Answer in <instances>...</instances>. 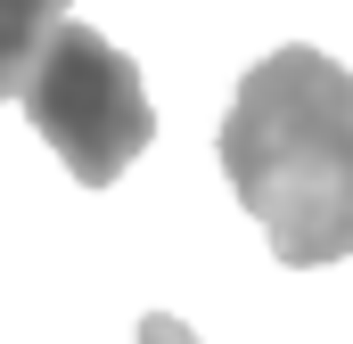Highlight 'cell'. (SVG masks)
Wrapping results in <instances>:
<instances>
[{
  "label": "cell",
  "instance_id": "cell-1",
  "mask_svg": "<svg viewBox=\"0 0 353 344\" xmlns=\"http://www.w3.org/2000/svg\"><path fill=\"white\" fill-rule=\"evenodd\" d=\"M222 172L288 270L353 262V74L288 41L222 115Z\"/></svg>",
  "mask_w": 353,
  "mask_h": 344
},
{
  "label": "cell",
  "instance_id": "cell-2",
  "mask_svg": "<svg viewBox=\"0 0 353 344\" xmlns=\"http://www.w3.org/2000/svg\"><path fill=\"white\" fill-rule=\"evenodd\" d=\"M25 123L58 148V164L83 189H115L148 156V140H157V107L140 90V66L107 33H90V25H58L50 50L33 58Z\"/></svg>",
  "mask_w": 353,
  "mask_h": 344
},
{
  "label": "cell",
  "instance_id": "cell-3",
  "mask_svg": "<svg viewBox=\"0 0 353 344\" xmlns=\"http://www.w3.org/2000/svg\"><path fill=\"white\" fill-rule=\"evenodd\" d=\"M58 25H66V0H0V98H25V74Z\"/></svg>",
  "mask_w": 353,
  "mask_h": 344
},
{
  "label": "cell",
  "instance_id": "cell-4",
  "mask_svg": "<svg viewBox=\"0 0 353 344\" xmlns=\"http://www.w3.org/2000/svg\"><path fill=\"white\" fill-rule=\"evenodd\" d=\"M140 344H197V336H189L181 320H165V312H148V320H140Z\"/></svg>",
  "mask_w": 353,
  "mask_h": 344
}]
</instances>
